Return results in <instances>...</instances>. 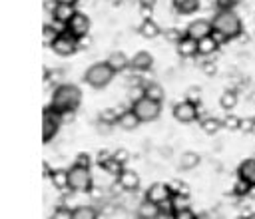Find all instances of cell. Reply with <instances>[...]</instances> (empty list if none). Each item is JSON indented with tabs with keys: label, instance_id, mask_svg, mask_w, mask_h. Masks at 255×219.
<instances>
[{
	"label": "cell",
	"instance_id": "6da1fadb",
	"mask_svg": "<svg viewBox=\"0 0 255 219\" xmlns=\"http://www.w3.org/2000/svg\"><path fill=\"white\" fill-rule=\"evenodd\" d=\"M211 26H213V36H215V40L219 44L237 38L241 34V30H243L241 18L233 8L217 10L213 14V18H211Z\"/></svg>",
	"mask_w": 255,
	"mask_h": 219
},
{
	"label": "cell",
	"instance_id": "7a4b0ae2",
	"mask_svg": "<svg viewBox=\"0 0 255 219\" xmlns=\"http://www.w3.org/2000/svg\"><path fill=\"white\" fill-rule=\"evenodd\" d=\"M80 104H82V90H80L76 84H60V86L52 92L50 108H54L56 111L78 110Z\"/></svg>",
	"mask_w": 255,
	"mask_h": 219
},
{
	"label": "cell",
	"instance_id": "3957f363",
	"mask_svg": "<svg viewBox=\"0 0 255 219\" xmlns=\"http://www.w3.org/2000/svg\"><path fill=\"white\" fill-rule=\"evenodd\" d=\"M114 76H116V70L108 64V60H106V62H94V64L86 70L84 82H86L90 88H94V90H102V88H106V86L112 84Z\"/></svg>",
	"mask_w": 255,
	"mask_h": 219
},
{
	"label": "cell",
	"instance_id": "277c9868",
	"mask_svg": "<svg viewBox=\"0 0 255 219\" xmlns=\"http://www.w3.org/2000/svg\"><path fill=\"white\" fill-rule=\"evenodd\" d=\"M92 171L90 167H82V165H74L68 169V187L70 191L76 193H86L92 187Z\"/></svg>",
	"mask_w": 255,
	"mask_h": 219
},
{
	"label": "cell",
	"instance_id": "5b68a950",
	"mask_svg": "<svg viewBox=\"0 0 255 219\" xmlns=\"http://www.w3.org/2000/svg\"><path fill=\"white\" fill-rule=\"evenodd\" d=\"M131 110L137 113V117H139L141 123H147V121H153V119L159 117V113H161V102L141 96V98H137L133 102Z\"/></svg>",
	"mask_w": 255,
	"mask_h": 219
},
{
	"label": "cell",
	"instance_id": "8992f818",
	"mask_svg": "<svg viewBox=\"0 0 255 219\" xmlns=\"http://www.w3.org/2000/svg\"><path fill=\"white\" fill-rule=\"evenodd\" d=\"M52 50H54V54H58V56H72V54L78 50V38L72 36V34L64 28V32H60V34L56 36V40L52 42Z\"/></svg>",
	"mask_w": 255,
	"mask_h": 219
},
{
	"label": "cell",
	"instance_id": "52a82bcc",
	"mask_svg": "<svg viewBox=\"0 0 255 219\" xmlns=\"http://www.w3.org/2000/svg\"><path fill=\"white\" fill-rule=\"evenodd\" d=\"M173 117L179 121V123H191L199 117V104H193L189 100H183L179 104L173 106Z\"/></svg>",
	"mask_w": 255,
	"mask_h": 219
},
{
	"label": "cell",
	"instance_id": "ba28073f",
	"mask_svg": "<svg viewBox=\"0 0 255 219\" xmlns=\"http://www.w3.org/2000/svg\"><path fill=\"white\" fill-rule=\"evenodd\" d=\"M58 125H60V113L54 108H46L42 113V141L44 143H48L56 135Z\"/></svg>",
	"mask_w": 255,
	"mask_h": 219
},
{
	"label": "cell",
	"instance_id": "9c48e42d",
	"mask_svg": "<svg viewBox=\"0 0 255 219\" xmlns=\"http://www.w3.org/2000/svg\"><path fill=\"white\" fill-rule=\"evenodd\" d=\"M211 34H213L211 20H205V18H197V20L189 22L187 28H185V36H189V38H193L197 42L207 38V36H211Z\"/></svg>",
	"mask_w": 255,
	"mask_h": 219
},
{
	"label": "cell",
	"instance_id": "30bf717a",
	"mask_svg": "<svg viewBox=\"0 0 255 219\" xmlns=\"http://www.w3.org/2000/svg\"><path fill=\"white\" fill-rule=\"evenodd\" d=\"M66 30H68L72 36L82 38V36H86V34L90 32V18H88L84 12H76V14L70 18V22L66 24Z\"/></svg>",
	"mask_w": 255,
	"mask_h": 219
},
{
	"label": "cell",
	"instance_id": "8fae6325",
	"mask_svg": "<svg viewBox=\"0 0 255 219\" xmlns=\"http://www.w3.org/2000/svg\"><path fill=\"white\" fill-rule=\"evenodd\" d=\"M76 12H78V10H76V4L56 2V4H54V10H52V18H54L58 24H62V26L66 28V24L70 22V18H72Z\"/></svg>",
	"mask_w": 255,
	"mask_h": 219
},
{
	"label": "cell",
	"instance_id": "7c38bea8",
	"mask_svg": "<svg viewBox=\"0 0 255 219\" xmlns=\"http://www.w3.org/2000/svg\"><path fill=\"white\" fill-rule=\"evenodd\" d=\"M151 66H153V58L145 50L135 52L129 60V70H133V72H147V70H151Z\"/></svg>",
	"mask_w": 255,
	"mask_h": 219
},
{
	"label": "cell",
	"instance_id": "4fadbf2b",
	"mask_svg": "<svg viewBox=\"0 0 255 219\" xmlns=\"http://www.w3.org/2000/svg\"><path fill=\"white\" fill-rule=\"evenodd\" d=\"M116 183L124 191H135L139 187V175L133 169H122V173L116 177Z\"/></svg>",
	"mask_w": 255,
	"mask_h": 219
},
{
	"label": "cell",
	"instance_id": "5bb4252c",
	"mask_svg": "<svg viewBox=\"0 0 255 219\" xmlns=\"http://www.w3.org/2000/svg\"><path fill=\"white\" fill-rule=\"evenodd\" d=\"M145 197H147V199H151V201H155V203H163V201L171 199V189H169V185H167V183L157 181V183L149 185V189L145 191Z\"/></svg>",
	"mask_w": 255,
	"mask_h": 219
},
{
	"label": "cell",
	"instance_id": "9a60e30c",
	"mask_svg": "<svg viewBox=\"0 0 255 219\" xmlns=\"http://www.w3.org/2000/svg\"><path fill=\"white\" fill-rule=\"evenodd\" d=\"M139 123H141V121H139L137 113H135L131 108H129V110H122L120 115H118V125H120L124 131H133V129H137Z\"/></svg>",
	"mask_w": 255,
	"mask_h": 219
},
{
	"label": "cell",
	"instance_id": "2e32d148",
	"mask_svg": "<svg viewBox=\"0 0 255 219\" xmlns=\"http://www.w3.org/2000/svg\"><path fill=\"white\" fill-rule=\"evenodd\" d=\"M159 213H161L159 203H155V201H151L147 197L143 201H139V205H137V217L139 219H157Z\"/></svg>",
	"mask_w": 255,
	"mask_h": 219
},
{
	"label": "cell",
	"instance_id": "e0dca14e",
	"mask_svg": "<svg viewBox=\"0 0 255 219\" xmlns=\"http://www.w3.org/2000/svg\"><path fill=\"white\" fill-rule=\"evenodd\" d=\"M175 48H177V54H179L181 58H193V56H197V40H193V38H189V36H185V34H183V38L175 44Z\"/></svg>",
	"mask_w": 255,
	"mask_h": 219
},
{
	"label": "cell",
	"instance_id": "ac0fdd59",
	"mask_svg": "<svg viewBox=\"0 0 255 219\" xmlns=\"http://www.w3.org/2000/svg\"><path fill=\"white\" fill-rule=\"evenodd\" d=\"M237 177L249 181L253 187H255V157H249V159H243L237 167Z\"/></svg>",
	"mask_w": 255,
	"mask_h": 219
},
{
	"label": "cell",
	"instance_id": "d6986e66",
	"mask_svg": "<svg viewBox=\"0 0 255 219\" xmlns=\"http://www.w3.org/2000/svg\"><path fill=\"white\" fill-rule=\"evenodd\" d=\"M217 50H219V42L215 40V36H213V34L197 42V54H199V56L209 58V56H213Z\"/></svg>",
	"mask_w": 255,
	"mask_h": 219
},
{
	"label": "cell",
	"instance_id": "ffe728a7",
	"mask_svg": "<svg viewBox=\"0 0 255 219\" xmlns=\"http://www.w3.org/2000/svg\"><path fill=\"white\" fill-rule=\"evenodd\" d=\"M137 34L143 36V38H147V40H151V38H157L161 34V30H159L157 22H153L151 18H143L141 24H139V28H137Z\"/></svg>",
	"mask_w": 255,
	"mask_h": 219
},
{
	"label": "cell",
	"instance_id": "44dd1931",
	"mask_svg": "<svg viewBox=\"0 0 255 219\" xmlns=\"http://www.w3.org/2000/svg\"><path fill=\"white\" fill-rule=\"evenodd\" d=\"M108 64L116 70V74L129 68V60H128V56H126L122 50H114V52L108 56Z\"/></svg>",
	"mask_w": 255,
	"mask_h": 219
},
{
	"label": "cell",
	"instance_id": "7402d4cb",
	"mask_svg": "<svg viewBox=\"0 0 255 219\" xmlns=\"http://www.w3.org/2000/svg\"><path fill=\"white\" fill-rule=\"evenodd\" d=\"M199 161H201L199 153H195V151H185V153H181V157H179L177 165H179V169L189 171V169L197 167V165H199Z\"/></svg>",
	"mask_w": 255,
	"mask_h": 219
},
{
	"label": "cell",
	"instance_id": "603a6c76",
	"mask_svg": "<svg viewBox=\"0 0 255 219\" xmlns=\"http://www.w3.org/2000/svg\"><path fill=\"white\" fill-rule=\"evenodd\" d=\"M72 219H98V207H94V205H76L72 209Z\"/></svg>",
	"mask_w": 255,
	"mask_h": 219
},
{
	"label": "cell",
	"instance_id": "cb8c5ba5",
	"mask_svg": "<svg viewBox=\"0 0 255 219\" xmlns=\"http://www.w3.org/2000/svg\"><path fill=\"white\" fill-rule=\"evenodd\" d=\"M143 96H145V98H151V100H157V102H163L165 92H163L161 84H157V82H147V84H143Z\"/></svg>",
	"mask_w": 255,
	"mask_h": 219
},
{
	"label": "cell",
	"instance_id": "d4e9b609",
	"mask_svg": "<svg viewBox=\"0 0 255 219\" xmlns=\"http://www.w3.org/2000/svg\"><path fill=\"white\" fill-rule=\"evenodd\" d=\"M237 102H239V96H237V92L235 90H225V92H221V96H219V106L223 108V110H233L235 106H237Z\"/></svg>",
	"mask_w": 255,
	"mask_h": 219
},
{
	"label": "cell",
	"instance_id": "484cf974",
	"mask_svg": "<svg viewBox=\"0 0 255 219\" xmlns=\"http://www.w3.org/2000/svg\"><path fill=\"white\" fill-rule=\"evenodd\" d=\"M201 129H203V133H207V135H215L219 129H223V123H221V119L209 115V117H203V119H201Z\"/></svg>",
	"mask_w": 255,
	"mask_h": 219
},
{
	"label": "cell",
	"instance_id": "4316f807",
	"mask_svg": "<svg viewBox=\"0 0 255 219\" xmlns=\"http://www.w3.org/2000/svg\"><path fill=\"white\" fill-rule=\"evenodd\" d=\"M173 8L179 14H193L199 10V0H173Z\"/></svg>",
	"mask_w": 255,
	"mask_h": 219
},
{
	"label": "cell",
	"instance_id": "83f0119b",
	"mask_svg": "<svg viewBox=\"0 0 255 219\" xmlns=\"http://www.w3.org/2000/svg\"><path fill=\"white\" fill-rule=\"evenodd\" d=\"M50 181H52V185L56 187V189H70L68 187V171L66 169H56V171H52L50 173Z\"/></svg>",
	"mask_w": 255,
	"mask_h": 219
},
{
	"label": "cell",
	"instance_id": "f1b7e54d",
	"mask_svg": "<svg viewBox=\"0 0 255 219\" xmlns=\"http://www.w3.org/2000/svg\"><path fill=\"white\" fill-rule=\"evenodd\" d=\"M118 115H120L118 110L106 108V110H102V111L98 113V121L104 123V125H114V123H118Z\"/></svg>",
	"mask_w": 255,
	"mask_h": 219
},
{
	"label": "cell",
	"instance_id": "f546056e",
	"mask_svg": "<svg viewBox=\"0 0 255 219\" xmlns=\"http://www.w3.org/2000/svg\"><path fill=\"white\" fill-rule=\"evenodd\" d=\"M221 123H223L225 129H229V131H237L239 125H241V117L235 115V113H225V117L221 119Z\"/></svg>",
	"mask_w": 255,
	"mask_h": 219
},
{
	"label": "cell",
	"instance_id": "4dcf8cb0",
	"mask_svg": "<svg viewBox=\"0 0 255 219\" xmlns=\"http://www.w3.org/2000/svg\"><path fill=\"white\" fill-rule=\"evenodd\" d=\"M251 183L249 181H245V179H241V177H237L235 179V185H233V193L235 195H239V197H243V195H247L249 191H251Z\"/></svg>",
	"mask_w": 255,
	"mask_h": 219
},
{
	"label": "cell",
	"instance_id": "1f68e13d",
	"mask_svg": "<svg viewBox=\"0 0 255 219\" xmlns=\"http://www.w3.org/2000/svg\"><path fill=\"white\" fill-rule=\"evenodd\" d=\"M171 207H173V211H177V209H185V207H191V205H189V195H181V193L171 195Z\"/></svg>",
	"mask_w": 255,
	"mask_h": 219
},
{
	"label": "cell",
	"instance_id": "d6a6232c",
	"mask_svg": "<svg viewBox=\"0 0 255 219\" xmlns=\"http://www.w3.org/2000/svg\"><path fill=\"white\" fill-rule=\"evenodd\" d=\"M50 219H72V207H68V205H60V207H56Z\"/></svg>",
	"mask_w": 255,
	"mask_h": 219
},
{
	"label": "cell",
	"instance_id": "836d02e7",
	"mask_svg": "<svg viewBox=\"0 0 255 219\" xmlns=\"http://www.w3.org/2000/svg\"><path fill=\"white\" fill-rule=\"evenodd\" d=\"M42 32H44V34H42V42H44V46H48V44L52 46V42H54V40H56V36L60 34V32H56V30H54L52 26H48V24L44 26V30H42Z\"/></svg>",
	"mask_w": 255,
	"mask_h": 219
},
{
	"label": "cell",
	"instance_id": "e575fe53",
	"mask_svg": "<svg viewBox=\"0 0 255 219\" xmlns=\"http://www.w3.org/2000/svg\"><path fill=\"white\" fill-rule=\"evenodd\" d=\"M102 169H106L108 173H112V175H116V177H118V175L122 173V169H124V165H122L120 161H116V159L112 157V159H110V161H108V163H106V165H104Z\"/></svg>",
	"mask_w": 255,
	"mask_h": 219
},
{
	"label": "cell",
	"instance_id": "d590c367",
	"mask_svg": "<svg viewBox=\"0 0 255 219\" xmlns=\"http://www.w3.org/2000/svg\"><path fill=\"white\" fill-rule=\"evenodd\" d=\"M169 189H171V195H175V193H181V195H189V187L183 183V181H171L169 183Z\"/></svg>",
	"mask_w": 255,
	"mask_h": 219
},
{
	"label": "cell",
	"instance_id": "8d00e7d4",
	"mask_svg": "<svg viewBox=\"0 0 255 219\" xmlns=\"http://www.w3.org/2000/svg\"><path fill=\"white\" fill-rule=\"evenodd\" d=\"M112 157H114L116 161H120L122 165H126V163L129 161V151L124 149V147H118L116 151H112Z\"/></svg>",
	"mask_w": 255,
	"mask_h": 219
},
{
	"label": "cell",
	"instance_id": "74e56055",
	"mask_svg": "<svg viewBox=\"0 0 255 219\" xmlns=\"http://www.w3.org/2000/svg\"><path fill=\"white\" fill-rule=\"evenodd\" d=\"M173 219H197L193 209L191 207H185V209H177L173 211Z\"/></svg>",
	"mask_w": 255,
	"mask_h": 219
},
{
	"label": "cell",
	"instance_id": "f35d334b",
	"mask_svg": "<svg viewBox=\"0 0 255 219\" xmlns=\"http://www.w3.org/2000/svg\"><path fill=\"white\" fill-rule=\"evenodd\" d=\"M239 129L243 133H253V129H255V117H243Z\"/></svg>",
	"mask_w": 255,
	"mask_h": 219
},
{
	"label": "cell",
	"instance_id": "ab89813d",
	"mask_svg": "<svg viewBox=\"0 0 255 219\" xmlns=\"http://www.w3.org/2000/svg\"><path fill=\"white\" fill-rule=\"evenodd\" d=\"M185 100H189V102H193V104H199V100H201V90L195 86V88H189L187 92H185Z\"/></svg>",
	"mask_w": 255,
	"mask_h": 219
},
{
	"label": "cell",
	"instance_id": "60d3db41",
	"mask_svg": "<svg viewBox=\"0 0 255 219\" xmlns=\"http://www.w3.org/2000/svg\"><path fill=\"white\" fill-rule=\"evenodd\" d=\"M60 113V123H72L76 119V110H66V111H58Z\"/></svg>",
	"mask_w": 255,
	"mask_h": 219
},
{
	"label": "cell",
	"instance_id": "b9f144b4",
	"mask_svg": "<svg viewBox=\"0 0 255 219\" xmlns=\"http://www.w3.org/2000/svg\"><path fill=\"white\" fill-rule=\"evenodd\" d=\"M110 159H112V153H110V151H100V153L96 155V163H98L100 167H104Z\"/></svg>",
	"mask_w": 255,
	"mask_h": 219
},
{
	"label": "cell",
	"instance_id": "7bdbcfd3",
	"mask_svg": "<svg viewBox=\"0 0 255 219\" xmlns=\"http://www.w3.org/2000/svg\"><path fill=\"white\" fill-rule=\"evenodd\" d=\"M201 70H203L205 76H215V72H217V64H215V62H205V64L201 66Z\"/></svg>",
	"mask_w": 255,
	"mask_h": 219
},
{
	"label": "cell",
	"instance_id": "ee69618b",
	"mask_svg": "<svg viewBox=\"0 0 255 219\" xmlns=\"http://www.w3.org/2000/svg\"><path fill=\"white\" fill-rule=\"evenodd\" d=\"M165 38L177 44V42H179V40H181L183 36H181V32H179V30H175V28H171V30H167V32H165Z\"/></svg>",
	"mask_w": 255,
	"mask_h": 219
},
{
	"label": "cell",
	"instance_id": "f6af8a7d",
	"mask_svg": "<svg viewBox=\"0 0 255 219\" xmlns=\"http://www.w3.org/2000/svg\"><path fill=\"white\" fill-rule=\"evenodd\" d=\"M92 46V38H90V34H86V36H82V38H78V50L82 48V50H86V48H90Z\"/></svg>",
	"mask_w": 255,
	"mask_h": 219
},
{
	"label": "cell",
	"instance_id": "bcb514c9",
	"mask_svg": "<svg viewBox=\"0 0 255 219\" xmlns=\"http://www.w3.org/2000/svg\"><path fill=\"white\" fill-rule=\"evenodd\" d=\"M76 165H82V167H90V155L88 153H80L76 157Z\"/></svg>",
	"mask_w": 255,
	"mask_h": 219
},
{
	"label": "cell",
	"instance_id": "7dc6e473",
	"mask_svg": "<svg viewBox=\"0 0 255 219\" xmlns=\"http://www.w3.org/2000/svg\"><path fill=\"white\" fill-rule=\"evenodd\" d=\"M217 2V10H223V8H231L235 4V0H215Z\"/></svg>",
	"mask_w": 255,
	"mask_h": 219
},
{
	"label": "cell",
	"instance_id": "c3c4849f",
	"mask_svg": "<svg viewBox=\"0 0 255 219\" xmlns=\"http://www.w3.org/2000/svg\"><path fill=\"white\" fill-rule=\"evenodd\" d=\"M56 2H64V4H76L78 0H56Z\"/></svg>",
	"mask_w": 255,
	"mask_h": 219
},
{
	"label": "cell",
	"instance_id": "681fc988",
	"mask_svg": "<svg viewBox=\"0 0 255 219\" xmlns=\"http://www.w3.org/2000/svg\"><path fill=\"white\" fill-rule=\"evenodd\" d=\"M247 219H255V213H253V215H249V217H247Z\"/></svg>",
	"mask_w": 255,
	"mask_h": 219
},
{
	"label": "cell",
	"instance_id": "f907efd6",
	"mask_svg": "<svg viewBox=\"0 0 255 219\" xmlns=\"http://www.w3.org/2000/svg\"><path fill=\"white\" fill-rule=\"evenodd\" d=\"M237 219H247V217H237Z\"/></svg>",
	"mask_w": 255,
	"mask_h": 219
}]
</instances>
